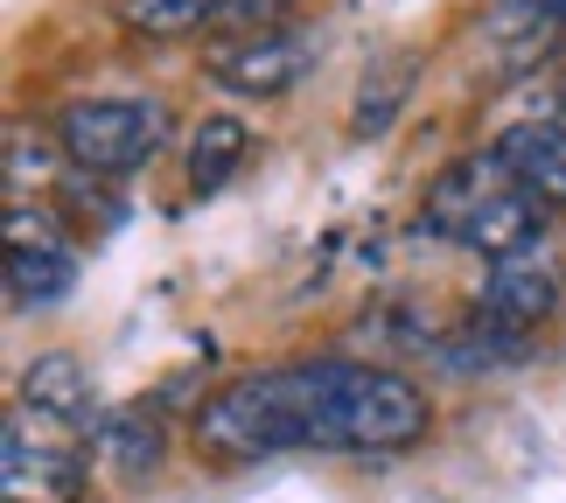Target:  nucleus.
Segmentation results:
<instances>
[{"label": "nucleus", "instance_id": "nucleus-1", "mask_svg": "<svg viewBox=\"0 0 566 503\" xmlns=\"http://www.w3.org/2000/svg\"><path fill=\"white\" fill-rule=\"evenodd\" d=\"M433 427L427 391L406 370L308 357L231 378L196 406V441L217 462H266V454H385L412 448Z\"/></svg>", "mask_w": 566, "mask_h": 503}, {"label": "nucleus", "instance_id": "nucleus-2", "mask_svg": "<svg viewBox=\"0 0 566 503\" xmlns=\"http://www.w3.org/2000/svg\"><path fill=\"white\" fill-rule=\"evenodd\" d=\"M168 105L147 92H113V98H77L56 113V147L84 175H134L168 147Z\"/></svg>", "mask_w": 566, "mask_h": 503}, {"label": "nucleus", "instance_id": "nucleus-3", "mask_svg": "<svg viewBox=\"0 0 566 503\" xmlns=\"http://www.w3.org/2000/svg\"><path fill=\"white\" fill-rule=\"evenodd\" d=\"M315 63H322V42L308 29H259L238 42H217L203 56V77L231 98H287Z\"/></svg>", "mask_w": 566, "mask_h": 503}, {"label": "nucleus", "instance_id": "nucleus-4", "mask_svg": "<svg viewBox=\"0 0 566 503\" xmlns=\"http://www.w3.org/2000/svg\"><path fill=\"white\" fill-rule=\"evenodd\" d=\"M77 287V252L50 210L8 203V301L14 308H56Z\"/></svg>", "mask_w": 566, "mask_h": 503}, {"label": "nucleus", "instance_id": "nucleus-5", "mask_svg": "<svg viewBox=\"0 0 566 503\" xmlns=\"http://www.w3.org/2000/svg\"><path fill=\"white\" fill-rule=\"evenodd\" d=\"M559 315V266L538 252H517V259H496L490 280H483V308H475V322L496 336H525L538 329V322Z\"/></svg>", "mask_w": 566, "mask_h": 503}, {"label": "nucleus", "instance_id": "nucleus-6", "mask_svg": "<svg viewBox=\"0 0 566 503\" xmlns=\"http://www.w3.org/2000/svg\"><path fill=\"white\" fill-rule=\"evenodd\" d=\"M0 483H8V503H77L84 462L77 448H56L42 433H29V420H14L0 433Z\"/></svg>", "mask_w": 566, "mask_h": 503}, {"label": "nucleus", "instance_id": "nucleus-7", "mask_svg": "<svg viewBox=\"0 0 566 503\" xmlns=\"http://www.w3.org/2000/svg\"><path fill=\"white\" fill-rule=\"evenodd\" d=\"M490 155L511 175V189H525L538 210H566V126L559 119H517Z\"/></svg>", "mask_w": 566, "mask_h": 503}, {"label": "nucleus", "instance_id": "nucleus-8", "mask_svg": "<svg viewBox=\"0 0 566 503\" xmlns=\"http://www.w3.org/2000/svg\"><path fill=\"white\" fill-rule=\"evenodd\" d=\"M21 406H29L42 427L92 433V420H98L92 370H84V364L71 357V349H42V357H29V364H21Z\"/></svg>", "mask_w": 566, "mask_h": 503}, {"label": "nucleus", "instance_id": "nucleus-9", "mask_svg": "<svg viewBox=\"0 0 566 503\" xmlns=\"http://www.w3.org/2000/svg\"><path fill=\"white\" fill-rule=\"evenodd\" d=\"M496 189H511V175L496 168V155H469V161H454V168L433 175V189H427V217H420V224H427L433 238H462V224L490 203Z\"/></svg>", "mask_w": 566, "mask_h": 503}, {"label": "nucleus", "instance_id": "nucleus-10", "mask_svg": "<svg viewBox=\"0 0 566 503\" xmlns=\"http://www.w3.org/2000/svg\"><path fill=\"white\" fill-rule=\"evenodd\" d=\"M245 155H252V134H245V119H238V113L196 119L189 126V147H182V182H189V196H217L238 168H245Z\"/></svg>", "mask_w": 566, "mask_h": 503}, {"label": "nucleus", "instance_id": "nucleus-11", "mask_svg": "<svg viewBox=\"0 0 566 503\" xmlns=\"http://www.w3.org/2000/svg\"><path fill=\"white\" fill-rule=\"evenodd\" d=\"M538 231H546V210H538L525 189H496L490 203L462 224L454 245H469V252H483V259H517V252L538 245Z\"/></svg>", "mask_w": 566, "mask_h": 503}, {"label": "nucleus", "instance_id": "nucleus-12", "mask_svg": "<svg viewBox=\"0 0 566 503\" xmlns=\"http://www.w3.org/2000/svg\"><path fill=\"white\" fill-rule=\"evenodd\" d=\"M427 357L441 364L448 378H496V370H511L517 357H525V336H496V329H483V322H469L462 336L427 343Z\"/></svg>", "mask_w": 566, "mask_h": 503}, {"label": "nucleus", "instance_id": "nucleus-13", "mask_svg": "<svg viewBox=\"0 0 566 503\" xmlns=\"http://www.w3.org/2000/svg\"><path fill=\"white\" fill-rule=\"evenodd\" d=\"M412 77H420V63H412V56L371 63V71H364V84H357V105H350V134H385V126L406 113Z\"/></svg>", "mask_w": 566, "mask_h": 503}, {"label": "nucleus", "instance_id": "nucleus-14", "mask_svg": "<svg viewBox=\"0 0 566 503\" xmlns=\"http://www.w3.org/2000/svg\"><path fill=\"white\" fill-rule=\"evenodd\" d=\"M98 448H105V462H113V475L140 483V475L161 462V427L140 420V412H126V420H105L98 427Z\"/></svg>", "mask_w": 566, "mask_h": 503}, {"label": "nucleus", "instance_id": "nucleus-15", "mask_svg": "<svg viewBox=\"0 0 566 503\" xmlns=\"http://www.w3.org/2000/svg\"><path fill=\"white\" fill-rule=\"evenodd\" d=\"M490 35H511L517 56H525V50H546L553 35H566V0H496Z\"/></svg>", "mask_w": 566, "mask_h": 503}, {"label": "nucleus", "instance_id": "nucleus-16", "mask_svg": "<svg viewBox=\"0 0 566 503\" xmlns=\"http://www.w3.org/2000/svg\"><path fill=\"white\" fill-rule=\"evenodd\" d=\"M119 21L134 35H189V29H203L210 21V8L203 0H119Z\"/></svg>", "mask_w": 566, "mask_h": 503}, {"label": "nucleus", "instance_id": "nucleus-17", "mask_svg": "<svg viewBox=\"0 0 566 503\" xmlns=\"http://www.w3.org/2000/svg\"><path fill=\"white\" fill-rule=\"evenodd\" d=\"M56 155H63V147H50L42 134H29V126H8V182H14V189L50 182V175H56Z\"/></svg>", "mask_w": 566, "mask_h": 503}, {"label": "nucleus", "instance_id": "nucleus-18", "mask_svg": "<svg viewBox=\"0 0 566 503\" xmlns=\"http://www.w3.org/2000/svg\"><path fill=\"white\" fill-rule=\"evenodd\" d=\"M203 8H210V14H224V8H238V0H203Z\"/></svg>", "mask_w": 566, "mask_h": 503}, {"label": "nucleus", "instance_id": "nucleus-19", "mask_svg": "<svg viewBox=\"0 0 566 503\" xmlns=\"http://www.w3.org/2000/svg\"><path fill=\"white\" fill-rule=\"evenodd\" d=\"M559 98H566V63H559Z\"/></svg>", "mask_w": 566, "mask_h": 503}]
</instances>
